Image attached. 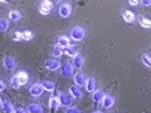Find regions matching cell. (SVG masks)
<instances>
[{
	"mask_svg": "<svg viewBox=\"0 0 151 113\" xmlns=\"http://www.w3.org/2000/svg\"><path fill=\"white\" fill-rule=\"evenodd\" d=\"M9 85H11V88L15 89V90H18V89L22 86V84H20V81L18 79V77H16V75L11 77V82H9Z\"/></svg>",
	"mask_w": 151,
	"mask_h": 113,
	"instance_id": "7402d4cb",
	"label": "cell"
},
{
	"mask_svg": "<svg viewBox=\"0 0 151 113\" xmlns=\"http://www.w3.org/2000/svg\"><path fill=\"white\" fill-rule=\"evenodd\" d=\"M23 39V32L22 31H15V34H14V41L15 42H19Z\"/></svg>",
	"mask_w": 151,
	"mask_h": 113,
	"instance_id": "f1b7e54d",
	"label": "cell"
},
{
	"mask_svg": "<svg viewBox=\"0 0 151 113\" xmlns=\"http://www.w3.org/2000/svg\"><path fill=\"white\" fill-rule=\"evenodd\" d=\"M45 67H46L47 70L55 72V70H58L61 67V63H60V61H58V59L53 58V59H47L46 62H45Z\"/></svg>",
	"mask_w": 151,
	"mask_h": 113,
	"instance_id": "5b68a950",
	"label": "cell"
},
{
	"mask_svg": "<svg viewBox=\"0 0 151 113\" xmlns=\"http://www.w3.org/2000/svg\"><path fill=\"white\" fill-rule=\"evenodd\" d=\"M3 105V100H1V97H0V107Z\"/></svg>",
	"mask_w": 151,
	"mask_h": 113,
	"instance_id": "74e56055",
	"label": "cell"
},
{
	"mask_svg": "<svg viewBox=\"0 0 151 113\" xmlns=\"http://www.w3.org/2000/svg\"><path fill=\"white\" fill-rule=\"evenodd\" d=\"M74 85L76 86H85V82H86V78H85V75L82 73H76L74 74Z\"/></svg>",
	"mask_w": 151,
	"mask_h": 113,
	"instance_id": "30bf717a",
	"label": "cell"
},
{
	"mask_svg": "<svg viewBox=\"0 0 151 113\" xmlns=\"http://www.w3.org/2000/svg\"><path fill=\"white\" fill-rule=\"evenodd\" d=\"M49 108H50L51 113H57L58 108H60V102H58V98L57 97H51L50 101H49Z\"/></svg>",
	"mask_w": 151,
	"mask_h": 113,
	"instance_id": "e0dca14e",
	"label": "cell"
},
{
	"mask_svg": "<svg viewBox=\"0 0 151 113\" xmlns=\"http://www.w3.org/2000/svg\"><path fill=\"white\" fill-rule=\"evenodd\" d=\"M16 77H18V79L20 81V84H22V85H26V84L28 82V79H30V77H28V74H27V72H24V70H20V72H18Z\"/></svg>",
	"mask_w": 151,
	"mask_h": 113,
	"instance_id": "ac0fdd59",
	"label": "cell"
},
{
	"mask_svg": "<svg viewBox=\"0 0 151 113\" xmlns=\"http://www.w3.org/2000/svg\"><path fill=\"white\" fill-rule=\"evenodd\" d=\"M58 14H60L61 18H69L70 14H72V6L69 3H63L60 6V9H58Z\"/></svg>",
	"mask_w": 151,
	"mask_h": 113,
	"instance_id": "277c9868",
	"label": "cell"
},
{
	"mask_svg": "<svg viewBox=\"0 0 151 113\" xmlns=\"http://www.w3.org/2000/svg\"><path fill=\"white\" fill-rule=\"evenodd\" d=\"M1 109H3L4 113H14L15 108H14V104L11 102L9 100H4L3 101V105H1Z\"/></svg>",
	"mask_w": 151,
	"mask_h": 113,
	"instance_id": "2e32d148",
	"label": "cell"
},
{
	"mask_svg": "<svg viewBox=\"0 0 151 113\" xmlns=\"http://www.w3.org/2000/svg\"><path fill=\"white\" fill-rule=\"evenodd\" d=\"M85 88H86V92L93 93V92L96 90V79H94L93 77L88 78V79H86V82H85Z\"/></svg>",
	"mask_w": 151,
	"mask_h": 113,
	"instance_id": "5bb4252c",
	"label": "cell"
},
{
	"mask_svg": "<svg viewBox=\"0 0 151 113\" xmlns=\"http://www.w3.org/2000/svg\"><path fill=\"white\" fill-rule=\"evenodd\" d=\"M8 18H9V20H12V22H18V20H20V18H22V14L19 12V11H16V9H12V11H9Z\"/></svg>",
	"mask_w": 151,
	"mask_h": 113,
	"instance_id": "ffe728a7",
	"label": "cell"
},
{
	"mask_svg": "<svg viewBox=\"0 0 151 113\" xmlns=\"http://www.w3.org/2000/svg\"><path fill=\"white\" fill-rule=\"evenodd\" d=\"M63 50H65V53L68 54V55L73 56V58H74V56L78 54V53H77V49H76V46H70V44L66 47V49H63Z\"/></svg>",
	"mask_w": 151,
	"mask_h": 113,
	"instance_id": "603a6c76",
	"label": "cell"
},
{
	"mask_svg": "<svg viewBox=\"0 0 151 113\" xmlns=\"http://www.w3.org/2000/svg\"><path fill=\"white\" fill-rule=\"evenodd\" d=\"M115 104V97L113 96H104L103 101H101V105H103L104 109H111Z\"/></svg>",
	"mask_w": 151,
	"mask_h": 113,
	"instance_id": "ba28073f",
	"label": "cell"
},
{
	"mask_svg": "<svg viewBox=\"0 0 151 113\" xmlns=\"http://www.w3.org/2000/svg\"><path fill=\"white\" fill-rule=\"evenodd\" d=\"M39 12L42 14V15H49L50 14V9H47V8H43V7H39Z\"/></svg>",
	"mask_w": 151,
	"mask_h": 113,
	"instance_id": "1f68e13d",
	"label": "cell"
},
{
	"mask_svg": "<svg viewBox=\"0 0 151 113\" xmlns=\"http://www.w3.org/2000/svg\"><path fill=\"white\" fill-rule=\"evenodd\" d=\"M104 96H105V93H104V90H101V89H97V90H94L93 93H92V100L94 101V102H101L104 98Z\"/></svg>",
	"mask_w": 151,
	"mask_h": 113,
	"instance_id": "4fadbf2b",
	"label": "cell"
},
{
	"mask_svg": "<svg viewBox=\"0 0 151 113\" xmlns=\"http://www.w3.org/2000/svg\"><path fill=\"white\" fill-rule=\"evenodd\" d=\"M142 61H143V63H145L147 67L151 66V61H150V55H148V54H143V55H142Z\"/></svg>",
	"mask_w": 151,
	"mask_h": 113,
	"instance_id": "4316f807",
	"label": "cell"
},
{
	"mask_svg": "<svg viewBox=\"0 0 151 113\" xmlns=\"http://www.w3.org/2000/svg\"><path fill=\"white\" fill-rule=\"evenodd\" d=\"M61 75H62L63 78H69V77H72L73 75V66L72 63H63V65H61Z\"/></svg>",
	"mask_w": 151,
	"mask_h": 113,
	"instance_id": "3957f363",
	"label": "cell"
},
{
	"mask_svg": "<svg viewBox=\"0 0 151 113\" xmlns=\"http://www.w3.org/2000/svg\"><path fill=\"white\" fill-rule=\"evenodd\" d=\"M92 113H104V112H101V110H93Z\"/></svg>",
	"mask_w": 151,
	"mask_h": 113,
	"instance_id": "8d00e7d4",
	"label": "cell"
},
{
	"mask_svg": "<svg viewBox=\"0 0 151 113\" xmlns=\"http://www.w3.org/2000/svg\"><path fill=\"white\" fill-rule=\"evenodd\" d=\"M58 102H60V107H63V108H70L73 104V97L70 96L69 93H60V96H58Z\"/></svg>",
	"mask_w": 151,
	"mask_h": 113,
	"instance_id": "7a4b0ae2",
	"label": "cell"
},
{
	"mask_svg": "<svg viewBox=\"0 0 151 113\" xmlns=\"http://www.w3.org/2000/svg\"><path fill=\"white\" fill-rule=\"evenodd\" d=\"M123 18H124V20H126L127 23L135 22V19H136V18H135V14L132 12V11H128V9L123 12Z\"/></svg>",
	"mask_w": 151,
	"mask_h": 113,
	"instance_id": "d6986e66",
	"label": "cell"
},
{
	"mask_svg": "<svg viewBox=\"0 0 151 113\" xmlns=\"http://www.w3.org/2000/svg\"><path fill=\"white\" fill-rule=\"evenodd\" d=\"M3 65L8 72H12V70H15V67H16V61L14 59L12 56H6L3 61Z\"/></svg>",
	"mask_w": 151,
	"mask_h": 113,
	"instance_id": "8992f818",
	"label": "cell"
},
{
	"mask_svg": "<svg viewBox=\"0 0 151 113\" xmlns=\"http://www.w3.org/2000/svg\"><path fill=\"white\" fill-rule=\"evenodd\" d=\"M27 113H45V110L42 108V105H39L37 102H32L27 107Z\"/></svg>",
	"mask_w": 151,
	"mask_h": 113,
	"instance_id": "9c48e42d",
	"label": "cell"
},
{
	"mask_svg": "<svg viewBox=\"0 0 151 113\" xmlns=\"http://www.w3.org/2000/svg\"><path fill=\"white\" fill-rule=\"evenodd\" d=\"M140 24L143 26L145 28H150L151 27V22L148 20L147 18H140Z\"/></svg>",
	"mask_w": 151,
	"mask_h": 113,
	"instance_id": "83f0119b",
	"label": "cell"
},
{
	"mask_svg": "<svg viewBox=\"0 0 151 113\" xmlns=\"http://www.w3.org/2000/svg\"><path fill=\"white\" fill-rule=\"evenodd\" d=\"M65 113H81V110L78 109V108H76V107H70L66 109Z\"/></svg>",
	"mask_w": 151,
	"mask_h": 113,
	"instance_id": "4dcf8cb0",
	"label": "cell"
},
{
	"mask_svg": "<svg viewBox=\"0 0 151 113\" xmlns=\"http://www.w3.org/2000/svg\"><path fill=\"white\" fill-rule=\"evenodd\" d=\"M72 66L76 67V69H81L82 66H84V56H82L81 54H77V55L74 56V59H73Z\"/></svg>",
	"mask_w": 151,
	"mask_h": 113,
	"instance_id": "9a60e30c",
	"label": "cell"
},
{
	"mask_svg": "<svg viewBox=\"0 0 151 113\" xmlns=\"http://www.w3.org/2000/svg\"><path fill=\"white\" fill-rule=\"evenodd\" d=\"M129 4H131V6H138L139 1H138V0H131V1H129Z\"/></svg>",
	"mask_w": 151,
	"mask_h": 113,
	"instance_id": "d590c367",
	"label": "cell"
},
{
	"mask_svg": "<svg viewBox=\"0 0 151 113\" xmlns=\"http://www.w3.org/2000/svg\"><path fill=\"white\" fill-rule=\"evenodd\" d=\"M85 35H86V31H85V28L81 27V26H76L74 28H72V31H70V38L76 42H81L85 38Z\"/></svg>",
	"mask_w": 151,
	"mask_h": 113,
	"instance_id": "6da1fadb",
	"label": "cell"
},
{
	"mask_svg": "<svg viewBox=\"0 0 151 113\" xmlns=\"http://www.w3.org/2000/svg\"><path fill=\"white\" fill-rule=\"evenodd\" d=\"M62 54H63V49L55 44V46H54V49H53V55H54V58L57 59V58H60Z\"/></svg>",
	"mask_w": 151,
	"mask_h": 113,
	"instance_id": "cb8c5ba5",
	"label": "cell"
},
{
	"mask_svg": "<svg viewBox=\"0 0 151 113\" xmlns=\"http://www.w3.org/2000/svg\"><path fill=\"white\" fill-rule=\"evenodd\" d=\"M57 46L62 47V49H66V47L69 46V38L66 36V35L60 36V38H58V43H57Z\"/></svg>",
	"mask_w": 151,
	"mask_h": 113,
	"instance_id": "44dd1931",
	"label": "cell"
},
{
	"mask_svg": "<svg viewBox=\"0 0 151 113\" xmlns=\"http://www.w3.org/2000/svg\"><path fill=\"white\" fill-rule=\"evenodd\" d=\"M8 20L7 19H0V32H4L7 31V28H8Z\"/></svg>",
	"mask_w": 151,
	"mask_h": 113,
	"instance_id": "d4e9b609",
	"label": "cell"
},
{
	"mask_svg": "<svg viewBox=\"0 0 151 113\" xmlns=\"http://www.w3.org/2000/svg\"><path fill=\"white\" fill-rule=\"evenodd\" d=\"M41 85H42V88H43V90H47V92H54V89H55V82L50 81V79L42 81Z\"/></svg>",
	"mask_w": 151,
	"mask_h": 113,
	"instance_id": "7c38bea8",
	"label": "cell"
},
{
	"mask_svg": "<svg viewBox=\"0 0 151 113\" xmlns=\"http://www.w3.org/2000/svg\"><path fill=\"white\" fill-rule=\"evenodd\" d=\"M14 113H26V110L23 109V108H16V109L14 110Z\"/></svg>",
	"mask_w": 151,
	"mask_h": 113,
	"instance_id": "e575fe53",
	"label": "cell"
},
{
	"mask_svg": "<svg viewBox=\"0 0 151 113\" xmlns=\"http://www.w3.org/2000/svg\"><path fill=\"white\" fill-rule=\"evenodd\" d=\"M32 36H34V34H32L30 30H26V31H23V41H31Z\"/></svg>",
	"mask_w": 151,
	"mask_h": 113,
	"instance_id": "484cf974",
	"label": "cell"
},
{
	"mask_svg": "<svg viewBox=\"0 0 151 113\" xmlns=\"http://www.w3.org/2000/svg\"><path fill=\"white\" fill-rule=\"evenodd\" d=\"M140 4H142V6H145V7H148V6H151V1H150V0H143Z\"/></svg>",
	"mask_w": 151,
	"mask_h": 113,
	"instance_id": "d6a6232c",
	"label": "cell"
},
{
	"mask_svg": "<svg viewBox=\"0 0 151 113\" xmlns=\"http://www.w3.org/2000/svg\"><path fill=\"white\" fill-rule=\"evenodd\" d=\"M69 94L72 96L73 98H81L82 97V92H81V89L78 88V86H76V85H72L69 88Z\"/></svg>",
	"mask_w": 151,
	"mask_h": 113,
	"instance_id": "8fae6325",
	"label": "cell"
},
{
	"mask_svg": "<svg viewBox=\"0 0 151 113\" xmlns=\"http://www.w3.org/2000/svg\"><path fill=\"white\" fill-rule=\"evenodd\" d=\"M30 94H31L32 97H39L43 94V88H42L41 84H34L30 88Z\"/></svg>",
	"mask_w": 151,
	"mask_h": 113,
	"instance_id": "52a82bcc",
	"label": "cell"
},
{
	"mask_svg": "<svg viewBox=\"0 0 151 113\" xmlns=\"http://www.w3.org/2000/svg\"><path fill=\"white\" fill-rule=\"evenodd\" d=\"M41 6L43 7V8L50 9V11H51V8H53V3H51V1H49V0H46V1H43V3H42Z\"/></svg>",
	"mask_w": 151,
	"mask_h": 113,
	"instance_id": "f546056e",
	"label": "cell"
},
{
	"mask_svg": "<svg viewBox=\"0 0 151 113\" xmlns=\"http://www.w3.org/2000/svg\"><path fill=\"white\" fill-rule=\"evenodd\" d=\"M6 88H7V85L4 84L3 81H0V92H3V90H6Z\"/></svg>",
	"mask_w": 151,
	"mask_h": 113,
	"instance_id": "836d02e7",
	"label": "cell"
}]
</instances>
